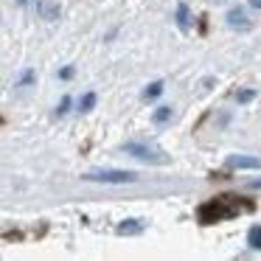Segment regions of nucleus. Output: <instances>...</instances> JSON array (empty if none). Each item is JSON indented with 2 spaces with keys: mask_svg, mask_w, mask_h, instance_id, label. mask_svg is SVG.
Returning <instances> with one entry per match:
<instances>
[{
  "mask_svg": "<svg viewBox=\"0 0 261 261\" xmlns=\"http://www.w3.org/2000/svg\"><path fill=\"white\" fill-rule=\"evenodd\" d=\"M177 23H180V29H188V6L186 3L177 9Z\"/></svg>",
  "mask_w": 261,
  "mask_h": 261,
  "instance_id": "9",
  "label": "nucleus"
},
{
  "mask_svg": "<svg viewBox=\"0 0 261 261\" xmlns=\"http://www.w3.org/2000/svg\"><path fill=\"white\" fill-rule=\"evenodd\" d=\"M169 115H171L169 107H160L158 113H154V121H158V124H166V121H169Z\"/></svg>",
  "mask_w": 261,
  "mask_h": 261,
  "instance_id": "12",
  "label": "nucleus"
},
{
  "mask_svg": "<svg viewBox=\"0 0 261 261\" xmlns=\"http://www.w3.org/2000/svg\"><path fill=\"white\" fill-rule=\"evenodd\" d=\"M118 233H141V225L138 222H121Z\"/></svg>",
  "mask_w": 261,
  "mask_h": 261,
  "instance_id": "10",
  "label": "nucleus"
},
{
  "mask_svg": "<svg viewBox=\"0 0 261 261\" xmlns=\"http://www.w3.org/2000/svg\"><path fill=\"white\" fill-rule=\"evenodd\" d=\"M124 152L132 154V158H138V160H146V163H166L163 154L149 149V146H143V143H124Z\"/></svg>",
  "mask_w": 261,
  "mask_h": 261,
  "instance_id": "3",
  "label": "nucleus"
},
{
  "mask_svg": "<svg viewBox=\"0 0 261 261\" xmlns=\"http://www.w3.org/2000/svg\"><path fill=\"white\" fill-rule=\"evenodd\" d=\"M233 214H236V208H225L222 199H211V202H205L202 208H199V222H202V225H214V222L227 219V216H233Z\"/></svg>",
  "mask_w": 261,
  "mask_h": 261,
  "instance_id": "2",
  "label": "nucleus"
},
{
  "mask_svg": "<svg viewBox=\"0 0 261 261\" xmlns=\"http://www.w3.org/2000/svg\"><path fill=\"white\" fill-rule=\"evenodd\" d=\"M247 244H250L253 250H261V225L250 227V233H247Z\"/></svg>",
  "mask_w": 261,
  "mask_h": 261,
  "instance_id": "6",
  "label": "nucleus"
},
{
  "mask_svg": "<svg viewBox=\"0 0 261 261\" xmlns=\"http://www.w3.org/2000/svg\"><path fill=\"white\" fill-rule=\"evenodd\" d=\"M227 20H230L233 29H247V17H244L242 9H230V12H227Z\"/></svg>",
  "mask_w": 261,
  "mask_h": 261,
  "instance_id": "5",
  "label": "nucleus"
},
{
  "mask_svg": "<svg viewBox=\"0 0 261 261\" xmlns=\"http://www.w3.org/2000/svg\"><path fill=\"white\" fill-rule=\"evenodd\" d=\"M93 107H96V93H87V96L79 101V110H82V113H90Z\"/></svg>",
  "mask_w": 261,
  "mask_h": 261,
  "instance_id": "8",
  "label": "nucleus"
},
{
  "mask_svg": "<svg viewBox=\"0 0 261 261\" xmlns=\"http://www.w3.org/2000/svg\"><path fill=\"white\" fill-rule=\"evenodd\" d=\"M250 6H253V9H261V0H250Z\"/></svg>",
  "mask_w": 261,
  "mask_h": 261,
  "instance_id": "13",
  "label": "nucleus"
},
{
  "mask_svg": "<svg viewBox=\"0 0 261 261\" xmlns=\"http://www.w3.org/2000/svg\"><path fill=\"white\" fill-rule=\"evenodd\" d=\"M160 93H163V82H152V85H149L146 90H143V98L149 101V98H158Z\"/></svg>",
  "mask_w": 261,
  "mask_h": 261,
  "instance_id": "7",
  "label": "nucleus"
},
{
  "mask_svg": "<svg viewBox=\"0 0 261 261\" xmlns=\"http://www.w3.org/2000/svg\"><path fill=\"white\" fill-rule=\"evenodd\" d=\"M227 169H261V158L233 154V158H227Z\"/></svg>",
  "mask_w": 261,
  "mask_h": 261,
  "instance_id": "4",
  "label": "nucleus"
},
{
  "mask_svg": "<svg viewBox=\"0 0 261 261\" xmlns=\"http://www.w3.org/2000/svg\"><path fill=\"white\" fill-rule=\"evenodd\" d=\"M82 180L87 182H135L138 174L126 169H93L87 174H82Z\"/></svg>",
  "mask_w": 261,
  "mask_h": 261,
  "instance_id": "1",
  "label": "nucleus"
},
{
  "mask_svg": "<svg viewBox=\"0 0 261 261\" xmlns=\"http://www.w3.org/2000/svg\"><path fill=\"white\" fill-rule=\"evenodd\" d=\"M255 98V90H242V93H236V101L239 104H247V101H253Z\"/></svg>",
  "mask_w": 261,
  "mask_h": 261,
  "instance_id": "11",
  "label": "nucleus"
},
{
  "mask_svg": "<svg viewBox=\"0 0 261 261\" xmlns=\"http://www.w3.org/2000/svg\"><path fill=\"white\" fill-rule=\"evenodd\" d=\"M250 188H261V180H253V182H250Z\"/></svg>",
  "mask_w": 261,
  "mask_h": 261,
  "instance_id": "14",
  "label": "nucleus"
}]
</instances>
